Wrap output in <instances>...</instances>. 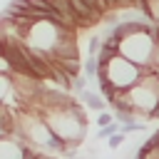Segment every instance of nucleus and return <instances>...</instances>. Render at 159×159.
<instances>
[{"label":"nucleus","instance_id":"nucleus-11","mask_svg":"<svg viewBox=\"0 0 159 159\" xmlns=\"http://www.w3.org/2000/svg\"><path fill=\"white\" fill-rule=\"evenodd\" d=\"M99 47H102V37H89V42H87V52L97 57V52H99Z\"/></svg>","mask_w":159,"mask_h":159},{"label":"nucleus","instance_id":"nucleus-9","mask_svg":"<svg viewBox=\"0 0 159 159\" xmlns=\"http://www.w3.org/2000/svg\"><path fill=\"white\" fill-rule=\"evenodd\" d=\"M10 89H12V77H10V75H0V104H2V99L7 97Z\"/></svg>","mask_w":159,"mask_h":159},{"label":"nucleus","instance_id":"nucleus-15","mask_svg":"<svg viewBox=\"0 0 159 159\" xmlns=\"http://www.w3.org/2000/svg\"><path fill=\"white\" fill-rule=\"evenodd\" d=\"M159 65V40H157V45H154V55H152V67H157Z\"/></svg>","mask_w":159,"mask_h":159},{"label":"nucleus","instance_id":"nucleus-8","mask_svg":"<svg viewBox=\"0 0 159 159\" xmlns=\"http://www.w3.org/2000/svg\"><path fill=\"white\" fill-rule=\"evenodd\" d=\"M119 132V122L114 119L112 124H107V127H99V132H97V139H107V137H112V134H117Z\"/></svg>","mask_w":159,"mask_h":159},{"label":"nucleus","instance_id":"nucleus-1","mask_svg":"<svg viewBox=\"0 0 159 159\" xmlns=\"http://www.w3.org/2000/svg\"><path fill=\"white\" fill-rule=\"evenodd\" d=\"M37 114H42L50 132L60 142H65L72 149L82 144L84 132H87V114L77 99H72L65 107H37Z\"/></svg>","mask_w":159,"mask_h":159},{"label":"nucleus","instance_id":"nucleus-16","mask_svg":"<svg viewBox=\"0 0 159 159\" xmlns=\"http://www.w3.org/2000/svg\"><path fill=\"white\" fill-rule=\"evenodd\" d=\"M149 142H154V144H157V147H159V129H157V132H154V134H152V137H149Z\"/></svg>","mask_w":159,"mask_h":159},{"label":"nucleus","instance_id":"nucleus-3","mask_svg":"<svg viewBox=\"0 0 159 159\" xmlns=\"http://www.w3.org/2000/svg\"><path fill=\"white\" fill-rule=\"evenodd\" d=\"M134 119H157L159 117V77L154 72L144 75L134 87L127 89Z\"/></svg>","mask_w":159,"mask_h":159},{"label":"nucleus","instance_id":"nucleus-7","mask_svg":"<svg viewBox=\"0 0 159 159\" xmlns=\"http://www.w3.org/2000/svg\"><path fill=\"white\" fill-rule=\"evenodd\" d=\"M82 70H84V75H87V77H92V80H94V77H97V70H99V62H97V57H94V55H89V57L84 60Z\"/></svg>","mask_w":159,"mask_h":159},{"label":"nucleus","instance_id":"nucleus-4","mask_svg":"<svg viewBox=\"0 0 159 159\" xmlns=\"http://www.w3.org/2000/svg\"><path fill=\"white\" fill-rule=\"evenodd\" d=\"M94 80H107L114 89H129L142 80V67L124 60L122 55H114L107 65H99Z\"/></svg>","mask_w":159,"mask_h":159},{"label":"nucleus","instance_id":"nucleus-10","mask_svg":"<svg viewBox=\"0 0 159 159\" xmlns=\"http://www.w3.org/2000/svg\"><path fill=\"white\" fill-rule=\"evenodd\" d=\"M124 139H127V134H122V132H117V134H112V137H107V144H109V149H119V147L124 144Z\"/></svg>","mask_w":159,"mask_h":159},{"label":"nucleus","instance_id":"nucleus-14","mask_svg":"<svg viewBox=\"0 0 159 159\" xmlns=\"http://www.w3.org/2000/svg\"><path fill=\"white\" fill-rule=\"evenodd\" d=\"M72 89H77V92H82V89H87V80H84L82 75H77V77L72 80Z\"/></svg>","mask_w":159,"mask_h":159},{"label":"nucleus","instance_id":"nucleus-6","mask_svg":"<svg viewBox=\"0 0 159 159\" xmlns=\"http://www.w3.org/2000/svg\"><path fill=\"white\" fill-rule=\"evenodd\" d=\"M144 17L152 22H159V0H147L144 5Z\"/></svg>","mask_w":159,"mask_h":159},{"label":"nucleus","instance_id":"nucleus-17","mask_svg":"<svg viewBox=\"0 0 159 159\" xmlns=\"http://www.w3.org/2000/svg\"><path fill=\"white\" fill-rule=\"evenodd\" d=\"M152 72H154V75L159 77V65H157V67H152Z\"/></svg>","mask_w":159,"mask_h":159},{"label":"nucleus","instance_id":"nucleus-12","mask_svg":"<svg viewBox=\"0 0 159 159\" xmlns=\"http://www.w3.org/2000/svg\"><path fill=\"white\" fill-rule=\"evenodd\" d=\"M112 122H114V114H109L107 109L99 112V117H97V124H99V127H107V124H112Z\"/></svg>","mask_w":159,"mask_h":159},{"label":"nucleus","instance_id":"nucleus-13","mask_svg":"<svg viewBox=\"0 0 159 159\" xmlns=\"http://www.w3.org/2000/svg\"><path fill=\"white\" fill-rule=\"evenodd\" d=\"M0 75H10L12 77V67H10V62H7V57L0 52Z\"/></svg>","mask_w":159,"mask_h":159},{"label":"nucleus","instance_id":"nucleus-5","mask_svg":"<svg viewBox=\"0 0 159 159\" xmlns=\"http://www.w3.org/2000/svg\"><path fill=\"white\" fill-rule=\"evenodd\" d=\"M80 99H82V104H84L87 109H94V112H104V109H107V99H104L102 94H97V92L82 89V92H80Z\"/></svg>","mask_w":159,"mask_h":159},{"label":"nucleus","instance_id":"nucleus-2","mask_svg":"<svg viewBox=\"0 0 159 159\" xmlns=\"http://www.w3.org/2000/svg\"><path fill=\"white\" fill-rule=\"evenodd\" d=\"M154 35H152V22L142 20L139 27L129 35H124L117 42V55H122L124 60L134 62L137 67H152V55H154Z\"/></svg>","mask_w":159,"mask_h":159}]
</instances>
